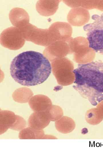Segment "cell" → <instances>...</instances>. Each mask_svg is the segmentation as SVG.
Here are the masks:
<instances>
[{
  "instance_id": "6da1fadb",
  "label": "cell",
  "mask_w": 103,
  "mask_h": 155,
  "mask_svg": "<svg viewBox=\"0 0 103 155\" xmlns=\"http://www.w3.org/2000/svg\"><path fill=\"white\" fill-rule=\"evenodd\" d=\"M12 78L18 84L32 86L44 82L49 76L52 67L42 53L32 51L22 52L15 57L10 65Z\"/></svg>"
},
{
  "instance_id": "7a4b0ae2",
  "label": "cell",
  "mask_w": 103,
  "mask_h": 155,
  "mask_svg": "<svg viewBox=\"0 0 103 155\" xmlns=\"http://www.w3.org/2000/svg\"><path fill=\"white\" fill-rule=\"evenodd\" d=\"M74 89L93 106L103 101V62L79 64L73 71Z\"/></svg>"
},
{
  "instance_id": "3957f363",
  "label": "cell",
  "mask_w": 103,
  "mask_h": 155,
  "mask_svg": "<svg viewBox=\"0 0 103 155\" xmlns=\"http://www.w3.org/2000/svg\"><path fill=\"white\" fill-rule=\"evenodd\" d=\"M94 21L84 25L89 46L96 52L103 55V13L94 14L92 17Z\"/></svg>"
},
{
  "instance_id": "277c9868",
  "label": "cell",
  "mask_w": 103,
  "mask_h": 155,
  "mask_svg": "<svg viewBox=\"0 0 103 155\" xmlns=\"http://www.w3.org/2000/svg\"><path fill=\"white\" fill-rule=\"evenodd\" d=\"M51 121L48 110L41 112H34L28 119L29 127L37 130H42L47 127Z\"/></svg>"
},
{
  "instance_id": "5b68a950",
  "label": "cell",
  "mask_w": 103,
  "mask_h": 155,
  "mask_svg": "<svg viewBox=\"0 0 103 155\" xmlns=\"http://www.w3.org/2000/svg\"><path fill=\"white\" fill-rule=\"evenodd\" d=\"M29 105L34 112L46 111L51 108V103L47 96L41 95L35 96L30 100Z\"/></svg>"
},
{
  "instance_id": "8992f818",
  "label": "cell",
  "mask_w": 103,
  "mask_h": 155,
  "mask_svg": "<svg viewBox=\"0 0 103 155\" xmlns=\"http://www.w3.org/2000/svg\"><path fill=\"white\" fill-rule=\"evenodd\" d=\"M17 115L9 111H0V134L5 132L9 128L11 129L17 119Z\"/></svg>"
},
{
  "instance_id": "52a82bcc",
  "label": "cell",
  "mask_w": 103,
  "mask_h": 155,
  "mask_svg": "<svg viewBox=\"0 0 103 155\" xmlns=\"http://www.w3.org/2000/svg\"><path fill=\"white\" fill-rule=\"evenodd\" d=\"M56 129L59 132L67 134L72 132L76 127V124L72 118L66 116H63L56 121Z\"/></svg>"
},
{
  "instance_id": "ba28073f",
  "label": "cell",
  "mask_w": 103,
  "mask_h": 155,
  "mask_svg": "<svg viewBox=\"0 0 103 155\" xmlns=\"http://www.w3.org/2000/svg\"><path fill=\"white\" fill-rule=\"evenodd\" d=\"M45 135L43 130H37L29 127L22 130L19 137L21 139H42Z\"/></svg>"
},
{
  "instance_id": "9c48e42d",
  "label": "cell",
  "mask_w": 103,
  "mask_h": 155,
  "mask_svg": "<svg viewBox=\"0 0 103 155\" xmlns=\"http://www.w3.org/2000/svg\"><path fill=\"white\" fill-rule=\"evenodd\" d=\"M85 118L88 123L93 125L99 124L103 120V117L98 110L95 109L88 111L85 115Z\"/></svg>"
},
{
  "instance_id": "30bf717a",
  "label": "cell",
  "mask_w": 103,
  "mask_h": 155,
  "mask_svg": "<svg viewBox=\"0 0 103 155\" xmlns=\"http://www.w3.org/2000/svg\"><path fill=\"white\" fill-rule=\"evenodd\" d=\"M32 95V92L29 90L21 89L15 92L13 95V97L16 101L23 103L27 102Z\"/></svg>"
},
{
  "instance_id": "8fae6325",
  "label": "cell",
  "mask_w": 103,
  "mask_h": 155,
  "mask_svg": "<svg viewBox=\"0 0 103 155\" xmlns=\"http://www.w3.org/2000/svg\"><path fill=\"white\" fill-rule=\"evenodd\" d=\"M48 111L50 116L51 121H56L63 115L62 110L59 107H51Z\"/></svg>"
},
{
  "instance_id": "7c38bea8",
  "label": "cell",
  "mask_w": 103,
  "mask_h": 155,
  "mask_svg": "<svg viewBox=\"0 0 103 155\" xmlns=\"http://www.w3.org/2000/svg\"><path fill=\"white\" fill-rule=\"evenodd\" d=\"M25 121L22 117L17 115L16 121L11 129L15 131L21 130L26 126Z\"/></svg>"
},
{
  "instance_id": "4fadbf2b",
  "label": "cell",
  "mask_w": 103,
  "mask_h": 155,
  "mask_svg": "<svg viewBox=\"0 0 103 155\" xmlns=\"http://www.w3.org/2000/svg\"><path fill=\"white\" fill-rule=\"evenodd\" d=\"M55 136L49 135H45L42 138L43 139H56Z\"/></svg>"
}]
</instances>
